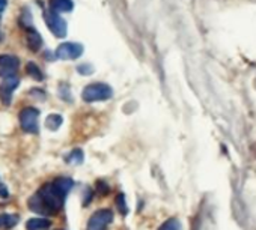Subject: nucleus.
Here are the masks:
<instances>
[{"mask_svg":"<svg viewBox=\"0 0 256 230\" xmlns=\"http://www.w3.org/2000/svg\"><path fill=\"white\" fill-rule=\"evenodd\" d=\"M83 45L78 42H64L56 48L54 56L60 60H76L83 54Z\"/></svg>","mask_w":256,"mask_h":230,"instance_id":"39448f33","label":"nucleus"},{"mask_svg":"<svg viewBox=\"0 0 256 230\" xmlns=\"http://www.w3.org/2000/svg\"><path fill=\"white\" fill-rule=\"evenodd\" d=\"M48 8L58 14L71 12L74 9V2L72 0H48Z\"/></svg>","mask_w":256,"mask_h":230,"instance_id":"9d476101","label":"nucleus"},{"mask_svg":"<svg viewBox=\"0 0 256 230\" xmlns=\"http://www.w3.org/2000/svg\"><path fill=\"white\" fill-rule=\"evenodd\" d=\"M72 187L74 181L71 178H58L50 184H44L38 193L29 199V209L41 215L59 214Z\"/></svg>","mask_w":256,"mask_h":230,"instance_id":"f257e3e1","label":"nucleus"},{"mask_svg":"<svg viewBox=\"0 0 256 230\" xmlns=\"http://www.w3.org/2000/svg\"><path fill=\"white\" fill-rule=\"evenodd\" d=\"M18 84H20V78L17 75L2 78V83H0V101H2L5 105L11 104L12 95H14L16 89L18 87Z\"/></svg>","mask_w":256,"mask_h":230,"instance_id":"0eeeda50","label":"nucleus"},{"mask_svg":"<svg viewBox=\"0 0 256 230\" xmlns=\"http://www.w3.org/2000/svg\"><path fill=\"white\" fill-rule=\"evenodd\" d=\"M96 190H98L101 194H107V193L110 191V187H108L106 182H102V181H98V182H96Z\"/></svg>","mask_w":256,"mask_h":230,"instance_id":"aec40b11","label":"nucleus"},{"mask_svg":"<svg viewBox=\"0 0 256 230\" xmlns=\"http://www.w3.org/2000/svg\"><path fill=\"white\" fill-rule=\"evenodd\" d=\"M26 74H28L29 77H32L34 80H38V81H42V80H44L42 71H41V69L38 68V65L34 63V62H29V63L26 65Z\"/></svg>","mask_w":256,"mask_h":230,"instance_id":"2eb2a0df","label":"nucleus"},{"mask_svg":"<svg viewBox=\"0 0 256 230\" xmlns=\"http://www.w3.org/2000/svg\"><path fill=\"white\" fill-rule=\"evenodd\" d=\"M44 20H46L47 27L50 29V32L56 38L62 39V38L66 36V33H68V24H66V21L58 12H53V11L46 12L44 14Z\"/></svg>","mask_w":256,"mask_h":230,"instance_id":"20e7f679","label":"nucleus"},{"mask_svg":"<svg viewBox=\"0 0 256 230\" xmlns=\"http://www.w3.org/2000/svg\"><path fill=\"white\" fill-rule=\"evenodd\" d=\"M0 23H2V17H0ZM2 38H4L2 36V30H0V42H2Z\"/></svg>","mask_w":256,"mask_h":230,"instance_id":"5701e85b","label":"nucleus"},{"mask_svg":"<svg viewBox=\"0 0 256 230\" xmlns=\"http://www.w3.org/2000/svg\"><path fill=\"white\" fill-rule=\"evenodd\" d=\"M8 6V0H0V12H4Z\"/></svg>","mask_w":256,"mask_h":230,"instance_id":"4be33fe9","label":"nucleus"},{"mask_svg":"<svg viewBox=\"0 0 256 230\" xmlns=\"http://www.w3.org/2000/svg\"><path fill=\"white\" fill-rule=\"evenodd\" d=\"M52 227V221L48 218H30L26 223L28 230H48Z\"/></svg>","mask_w":256,"mask_h":230,"instance_id":"f8f14e48","label":"nucleus"},{"mask_svg":"<svg viewBox=\"0 0 256 230\" xmlns=\"http://www.w3.org/2000/svg\"><path fill=\"white\" fill-rule=\"evenodd\" d=\"M59 96H60L62 99H66L68 102L71 101V96H70V87H68V84H66V83H62V84L59 86Z\"/></svg>","mask_w":256,"mask_h":230,"instance_id":"6ab92c4d","label":"nucleus"},{"mask_svg":"<svg viewBox=\"0 0 256 230\" xmlns=\"http://www.w3.org/2000/svg\"><path fill=\"white\" fill-rule=\"evenodd\" d=\"M158 230H182V226L178 218H169L158 227Z\"/></svg>","mask_w":256,"mask_h":230,"instance_id":"dca6fc26","label":"nucleus"},{"mask_svg":"<svg viewBox=\"0 0 256 230\" xmlns=\"http://www.w3.org/2000/svg\"><path fill=\"white\" fill-rule=\"evenodd\" d=\"M20 221V215L17 214H0V230H10L16 227Z\"/></svg>","mask_w":256,"mask_h":230,"instance_id":"9b49d317","label":"nucleus"},{"mask_svg":"<svg viewBox=\"0 0 256 230\" xmlns=\"http://www.w3.org/2000/svg\"><path fill=\"white\" fill-rule=\"evenodd\" d=\"M84 160V154L82 149H72L66 157H65V161L66 164L70 166H80Z\"/></svg>","mask_w":256,"mask_h":230,"instance_id":"ddd939ff","label":"nucleus"},{"mask_svg":"<svg viewBox=\"0 0 256 230\" xmlns=\"http://www.w3.org/2000/svg\"><path fill=\"white\" fill-rule=\"evenodd\" d=\"M113 90L108 84L106 83H92L88 84L83 92H82V98L84 102H98V101H106L108 98H112Z\"/></svg>","mask_w":256,"mask_h":230,"instance_id":"f03ea898","label":"nucleus"},{"mask_svg":"<svg viewBox=\"0 0 256 230\" xmlns=\"http://www.w3.org/2000/svg\"><path fill=\"white\" fill-rule=\"evenodd\" d=\"M24 30H26V44H28L29 50L34 53H38L42 47V36L32 26Z\"/></svg>","mask_w":256,"mask_h":230,"instance_id":"1a4fd4ad","label":"nucleus"},{"mask_svg":"<svg viewBox=\"0 0 256 230\" xmlns=\"http://www.w3.org/2000/svg\"><path fill=\"white\" fill-rule=\"evenodd\" d=\"M38 119H40V111L35 107H26L20 111V125L23 131L29 134H38L40 131Z\"/></svg>","mask_w":256,"mask_h":230,"instance_id":"7ed1b4c3","label":"nucleus"},{"mask_svg":"<svg viewBox=\"0 0 256 230\" xmlns=\"http://www.w3.org/2000/svg\"><path fill=\"white\" fill-rule=\"evenodd\" d=\"M116 206H118V211L122 215H126L128 214V205L125 202V196L124 194H118V197H116Z\"/></svg>","mask_w":256,"mask_h":230,"instance_id":"f3484780","label":"nucleus"},{"mask_svg":"<svg viewBox=\"0 0 256 230\" xmlns=\"http://www.w3.org/2000/svg\"><path fill=\"white\" fill-rule=\"evenodd\" d=\"M10 196V191H8V188H6V185L2 182V181H0V197H2V199H6Z\"/></svg>","mask_w":256,"mask_h":230,"instance_id":"412c9836","label":"nucleus"},{"mask_svg":"<svg viewBox=\"0 0 256 230\" xmlns=\"http://www.w3.org/2000/svg\"><path fill=\"white\" fill-rule=\"evenodd\" d=\"M18 68H20V60L17 56H12V54L0 56V78L17 75Z\"/></svg>","mask_w":256,"mask_h":230,"instance_id":"6e6552de","label":"nucleus"},{"mask_svg":"<svg viewBox=\"0 0 256 230\" xmlns=\"http://www.w3.org/2000/svg\"><path fill=\"white\" fill-rule=\"evenodd\" d=\"M62 124H64V118L60 116V114H56V113L50 114V116H47V119H46V127L50 131H58Z\"/></svg>","mask_w":256,"mask_h":230,"instance_id":"4468645a","label":"nucleus"},{"mask_svg":"<svg viewBox=\"0 0 256 230\" xmlns=\"http://www.w3.org/2000/svg\"><path fill=\"white\" fill-rule=\"evenodd\" d=\"M113 221V212L110 209H100L94 212L88 221V230H106Z\"/></svg>","mask_w":256,"mask_h":230,"instance_id":"423d86ee","label":"nucleus"},{"mask_svg":"<svg viewBox=\"0 0 256 230\" xmlns=\"http://www.w3.org/2000/svg\"><path fill=\"white\" fill-rule=\"evenodd\" d=\"M77 72L82 74V75H90V74L95 72V68L90 63H82V65L77 66Z\"/></svg>","mask_w":256,"mask_h":230,"instance_id":"a211bd4d","label":"nucleus"}]
</instances>
